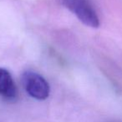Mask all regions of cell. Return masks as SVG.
Masks as SVG:
<instances>
[{
  "label": "cell",
  "instance_id": "3",
  "mask_svg": "<svg viewBox=\"0 0 122 122\" xmlns=\"http://www.w3.org/2000/svg\"><path fill=\"white\" fill-rule=\"evenodd\" d=\"M0 96L7 100H14L18 96V90L14 79L4 68H0Z\"/></svg>",
  "mask_w": 122,
  "mask_h": 122
},
{
  "label": "cell",
  "instance_id": "2",
  "mask_svg": "<svg viewBox=\"0 0 122 122\" xmlns=\"http://www.w3.org/2000/svg\"><path fill=\"white\" fill-rule=\"evenodd\" d=\"M22 82L26 92L31 97L39 100H44L49 97L50 88L47 80L39 74L26 71L22 75Z\"/></svg>",
  "mask_w": 122,
  "mask_h": 122
},
{
  "label": "cell",
  "instance_id": "1",
  "mask_svg": "<svg viewBox=\"0 0 122 122\" xmlns=\"http://www.w3.org/2000/svg\"><path fill=\"white\" fill-rule=\"evenodd\" d=\"M62 3L85 25L90 28L100 26L96 11L89 0H62Z\"/></svg>",
  "mask_w": 122,
  "mask_h": 122
}]
</instances>
